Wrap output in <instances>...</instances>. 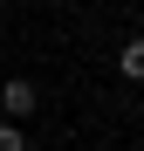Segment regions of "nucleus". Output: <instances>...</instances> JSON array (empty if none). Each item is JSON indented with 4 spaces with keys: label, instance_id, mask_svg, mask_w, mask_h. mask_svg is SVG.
<instances>
[{
    "label": "nucleus",
    "instance_id": "1",
    "mask_svg": "<svg viewBox=\"0 0 144 151\" xmlns=\"http://www.w3.org/2000/svg\"><path fill=\"white\" fill-rule=\"evenodd\" d=\"M0 110H7L0 124H14V131H21V117H34V110H41V89L28 83V76H7V89H0Z\"/></svg>",
    "mask_w": 144,
    "mask_h": 151
},
{
    "label": "nucleus",
    "instance_id": "2",
    "mask_svg": "<svg viewBox=\"0 0 144 151\" xmlns=\"http://www.w3.org/2000/svg\"><path fill=\"white\" fill-rule=\"evenodd\" d=\"M117 69H124V83H144V35H130L117 48Z\"/></svg>",
    "mask_w": 144,
    "mask_h": 151
},
{
    "label": "nucleus",
    "instance_id": "3",
    "mask_svg": "<svg viewBox=\"0 0 144 151\" xmlns=\"http://www.w3.org/2000/svg\"><path fill=\"white\" fill-rule=\"evenodd\" d=\"M0 151H28V137H21L14 124H0Z\"/></svg>",
    "mask_w": 144,
    "mask_h": 151
}]
</instances>
